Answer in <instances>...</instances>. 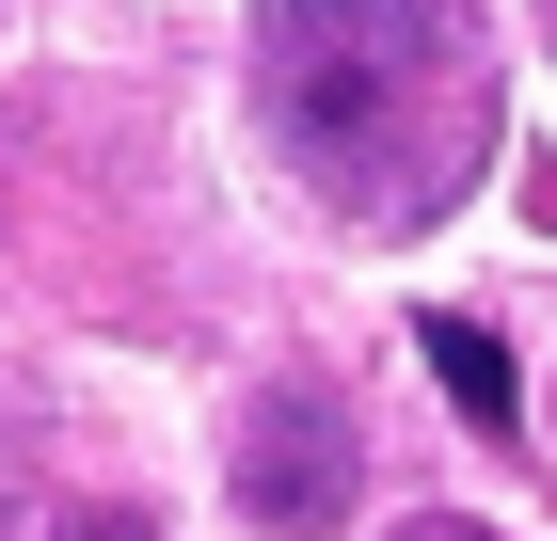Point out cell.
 Here are the masks:
<instances>
[{
	"label": "cell",
	"mask_w": 557,
	"mask_h": 541,
	"mask_svg": "<svg viewBox=\"0 0 557 541\" xmlns=\"http://www.w3.org/2000/svg\"><path fill=\"white\" fill-rule=\"evenodd\" d=\"M398 541H494V526H398Z\"/></svg>",
	"instance_id": "4"
},
{
	"label": "cell",
	"mask_w": 557,
	"mask_h": 541,
	"mask_svg": "<svg viewBox=\"0 0 557 541\" xmlns=\"http://www.w3.org/2000/svg\"><path fill=\"white\" fill-rule=\"evenodd\" d=\"M414 351H430V382L462 398V430H525V382H510V351L478 319H414Z\"/></svg>",
	"instance_id": "3"
},
{
	"label": "cell",
	"mask_w": 557,
	"mask_h": 541,
	"mask_svg": "<svg viewBox=\"0 0 557 541\" xmlns=\"http://www.w3.org/2000/svg\"><path fill=\"white\" fill-rule=\"evenodd\" d=\"M256 112L350 223H430L494 144L478 0H256Z\"/></svg>",
	"instance_id": "1"
},
{
	"label": "cell",
	"mask_w": 557,
	"mask_h": 541,
	"mask_svg": "<svg viewBox=\"0 0 557 541\" xmlns=\"http://www.w3.org/2000/svg\"><path fill=\"white\" fill-rule=\"evenodd\" d=\"M239 526H271V541H319L350 509V478H367V430H350V398L335 382H271L256 415H239Z\"/></svg>",
	"instance_id": "2"
},
{
	"label": "cell",
	"mask_w": 557,
	"mask_h": 541,
	"mask_svg": "<svg viewBox=\"0 0 557 541\" xmlns=\"http://www.w3.org/2000/svg\"><path fill=\"white\" fill-rule=\"evenodd\" d=\"M81 541H144V526H81Z\"/></svg>",
	"instance_id": "5"
}]
</instances>
